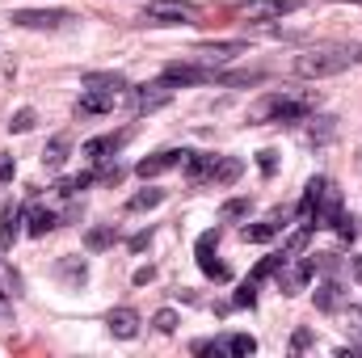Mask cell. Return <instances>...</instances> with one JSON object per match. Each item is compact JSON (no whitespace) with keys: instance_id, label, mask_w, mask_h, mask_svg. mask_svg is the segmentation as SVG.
Here are the masks:
<instances>
[{"instance_id":"obj_11","label":"cell","mask_w":362,"mask_h":358,"mask_svg":"<svg viewBox=\"0 0 362 358\" xmlns=\"http://www.w3.org/2000/svg\"><path fill=\"white\" fill-rule=\"evenodd\" d=\"M165 81L169 85H206V81H215V72L211 68H198V64H169L165 68Z\"/></svg>"},{"instance_id":"obj_36","label":"cell","mask_w":362,"mask_h":358,"mask_svg":"<svg viewBox=\"0 0 362 358\" xmlns=\"http://www.w3.org/2000/svg\"><path fill=\"white\" fill-rule=\"evenodd\" d=\"M152 278H156V270H152V266L135 270V282H139V287H144V282H152Z\"/></svg>"},{"instance_id":"obj_20","label":"cell","mask_w":362,"mask_h":358,"mask_svg":"<svg viewBox=\"0 0 362 358\" xmlns=\"http://www.w3.org/2000/svg\"><path fill=\"white\" fill-rule=\"evenodd\" d=\"M223 350H228V354H236V358H249V354H257V342H253L249 333H236V337H228V342H223Z\"/></svg>"},{"instance_id":"obj_18","label":"cell","mask_w":362,"mask_h":358,"mask_svg":"<svg viewBox=\"0 0 362 358\" xmlns=\"http://www.w3.org/2000/svg\"><path fill=\"white\" fill-rule=\"evenodd\" d=\"M245 51H249L245 42H206V47H198L202 59H232V55H245Z\"/></svg>"},{"instance_id":"obj_31","label":"cell","mask_w":362,"mask_h":358,"mask_svg":"<svg viewBox=\"0 0 362 358\" xmlns=\"http://www.w3.org/2000/svg\"><path fill=\"white\" fill-rule=\"evenodd\" d=\"M152 325H156L160 333H173V329H177V312H173V308H165V312H156V316H152Z\"/></svg>"},{"instance_id":"obj_2","label":"cell","mask_w":362,"mask_h":358,"mask_svg":"<svg viewBox=\"0 0 362 358\" xmlns=\"http://www.w3.org/2000/svg\"><path fill=\"white\" fill-rule=\"evenodd\" d=\"M350 64H354L350 51L329 47V51H308V55H299V59H295V72L308 76V81H320V76H337V72H346Z\"/></svg>"},{"instance_id":"obj_29","label":"cell","mask_w":362,"mask_h":358,"mask_svg":"<svg viewBox=\"0 0 362 358\" xmlns=\"http://www.w3.org/2000/svg\"><path fill=\"white\" fill-rule=\"evenodd\" d=\"M316 308H325V312L337 308V282H325V287L316 291Z\"/></svg>"},{"instance_id":"obj_26","label":"cell","mask_w":362,"mask_h":358,"mask_svg":"<svg viewBox=\"0 0 362 358\" xmlns=\"http://www.w3.org/2000/svg\"><path fill=\"white\" fill-rule=\"evenodd\" d=\"M34 122H38V114H34V110H17V114H13V122H8V131L25 135V131H34Z\"/></svg>"},{"instance_id":"obj_32","label":"cell","mask_w":362,"mask_h":358,"mask_svg":"<svg viewBox=\"0 0 362 358\" xmlns=\"http://www.w3.org/2000/svg\"><path fill=\"white\" fill-rule=\"evenodd\" d=\"M308 346H312V333H308V329H299V333L291 337V350L299 354V350H308Z\"/></svg>"},{"instance_id":"obj_12","label":"cell","mask_w":362,"mask_h":358,"mask_svg":"<svg viewBox=\"0 0 362 358\" xmlns=\"http://www.w3.org/2000/svg\"><path fill=\"white\" fill-rule=\"evenodd\" d=\"M21 224H25V211L17 202H4L0 207V245L4 249H13V241L21 236Z\"/></svg>"},{"instance_id":"obj_27","label":"cell","mask_w":362,"mask_h":358,"mask_svg":"<svg viewBox=\"0 0 362 358\" xmlns=\"http://www.w3.org/2000/svg\"><path fill=\"white\" fill-rule=\"evenodd\" d=\"M282 266H286V258H282V253H270V258H266L262 266L253 270V282H262V278H270L274 270H282Z\"/></svg>"},{"instance_id":"obj_24","label":"cell","mask_w":362,"mask_h":358,"mask_svg":"<svg viewBox=\"0 0 362 358\" xmlns=\"http://www.w3.org/2000/svg\"><path fill=\"white\" fill-rule=\"evenodd\" d=\"M110 241H114V228H93V232H85V249H93V253H101Z\"/></svg>"},{"instance_id":"obj_22","label":"cell","mask_w":362,"mask_h":358,"mask_svg":"<svg viewBox=\"0 0 362 358\" xmlns=\"http://www.w3.org/2000/svg\"><path fill=\"white\" fill-rule=\"evenodd\" d=\"M85 85H93V89H122L127 81H122L118 72H89V76H85Z\"/></svg>"},{"instance_id":"obj_15","label":"cell","mask_w":362,"mask_h":358,"mask_svg":"<svg viewBox=\"0 0 362 358\" xmlns=\"http://www.w3.org/2000/svg\"><path fill=\"white\" fill-rule=\"evenodd\" d=\"M278 228H282V215H270L266 224H245V228H240V236H245L249 245H266V241L278 236Z\"/></svg>"},{"instance_id":"obj_38","label":"cell","mask_w":362,"mask_h":358,"mask_svg":"<svg viewBox=\"0 0 362 358\" xmlns=\"http://www.w3.org/2000/svg\"><path fill=\"white\" fill-rule=\"evenodd\" d=\"M354 4H362V0H354Z\"/></svg>"},{"instance_id":"obj_34","label":"cell","mask_w":362,"mask_h":358,"mask_svg":"<svg viewBox=\"0 0 362 358\" xmlns=\"http://www.w3.org/2000/svg\"><path fill=\"white\" fill-rule=\"evenodd\" d=\"M257 165H262V173H274V165H278V161H274V152H262V156H257Z\"/></svg>"},{"instance_id":"obj_17","label":"cell","mask_w":362,"mask_h":358,"mask_svg":"<svg viewBox=\"0 0 362 358\" xmlns=\"http://www.w3.org/2000/svg\"><path fill=\"white\" fill-rule=\"evenodd\" d=\"M122 144H127V131H122V135H101V139H89V144H85V156H89V161H101L105 152H118Z\"/></svg>"},{"instance_id":"obj_30","label":"cell","mask_w":362,"mask_h":358,"mask_svg":"<svg viewBox=\"0 0 362 358\" xmlns=\"http://www.w3.org/2000/svg\"><path fill=\"white\" fill-rule=\"evenodd\" d=\"M232 304H236V308H253V304H257V282L249 278V282L236 291V299H232Z\"/></svg>"},{"instance_id":"obj_8","label":"cell","mask_w":362,"mask_h":358,"mask_svg":"<svg viewBox=\"0 0 362 358\" xmlns=\"http://www.w3.org/2000/svg\"><path fill=\"white\" fill-rule=\"evenodd\" d=\"M185 156L189 152H181V148H169V152H156V156H144L139 165H135V173L148 181V178H160V173H169V169H177L185 165Z\"/></svg>"},{"instance_id":"obj_3","label":"cell","mask_w":362,"mask_h":358,"mask_svg":"<svg viewBox=\"0 0 362 358\" xmlns=\"http://www.w3.org/2000/svg\"><path fill=\"white\" fill-rule=\"evenodd\" d=\"M189 17H194V4H185V0H152L144 8V21L148 25H181Z\"/></svg>"},{"instance_id":"obj_10","label":"cell","mask_w":362,"mask_h":358,"mask_svg":"<svg viewBox=\"0 0 362 358\" xmlns=\"http://www.w3.org/2000/svg\"><path fill=\"white\" fill-rule=\"evenodd\" d=\"M114 101H118V89H93V85H85L81 101H76V114H105V110H114Z\"/></svg>"},{"instance_id":"obj_35","label":"cell","mask_w":362,"mask_h":358,"mask_svg":"<svg viewBox=\"0 0 362 358\" xmlns=\"http://www.w3.org/2000/svg\"><path fill=\"white\" fill-rule=\"evenodd\" d=\"M148 241H152V232H139V236H131V249L139 253V249H148Z\"/></svg>"},{"instance_id":"obj_4","label":"cell","mask_w":362,"mask_h":358,"mask_svg":"<svg viewBox=\"0 0 362 358\" xmlns=\"http://www.w3.org/2000/svg\"><path fill=\"white\" fill-rule=\"evenodd\" d=\"M215 245H219V232H202V236H198V245H194V258H198V270H202L206 278L228 282V278H232V270L223 266V262H215Z\"/></svg>"},{"instance_id":"obj_1","label":"cell","mask_w":362,"mask_h":358,"mask_svg":"<svg viewBox=\"0 0 362 358\" xmlns=\"http://www.w3.org/2000/svg\"><path fill=\"white\" fill-rule=\"evenodd\" d=\"M312 105H316V97H286V93H270V97H262L253 110H249V122H295V118H303V114H312Z\"/></svg>"},{"instance_id":"obj_37","label":"cell","mask_w":362,"mask_h":358,"mask_svg":"<svg viewBox=\"0 0 362 358\" xmlns=\"http://www.w3.org/2000/svg\"><path fill=\"white\" fill-rule=\"evenodd\" d=\"M354 278L362 282V258H354Z\"/></svg>"},{"instance_id":"obj_33","label":"cell","mask_w":362,"mask_h":358,"mask_svg":"<svg viewBox=\"0 0 362 358\" xmlns=\"http://www.w3.org/2000/svg\"><path fill=\"white\" fill-rule=\"evenodd\" d=\"M13 173H17V161L13 156H0V181H13Z\"/></svg>"},{"instance_id":"obj_9","label":"cell","mask_w":362,"mask_h":358,"mask_svg":"<svg viewBox=\"0 0 362 358\" xmlns=\"http://www.w3.org/2000/svg\"><path fill=\"white\" fill-rule=\"evenodd\" d=\"M316 274V258H295V266L286 270L282 266V274H278V287H282V295H299L303 287H308V278Z\"/></svg>"},{"instance_id":"obj_19","label":"cell","mask_w":362,"mask_h":358,"mask_svg":"<svg viewBox=\"0 0 362 358\" xmlns=\"http://www.w3.org/2000/svg\"><path fill=\"white\" fill-rule=\"evenodd\" d=\"M68 148H72V144H68V135L51 139V144H47V152H42V165H47V169H59V165L68 161Z\"/></svg>"},{"instance_id":"obj_6","label":"cell","mask_w":362,"mask_h":358,"mask_svg":"<svg viewBox=\"0 0 362 358\" xmlns=\"http://www.w3.org/2000/svg\"><path fill=\"white\" fill-rule=\"evenodd\" d=\"M303 0H249V4H240V17L245 21H274V17H286V13H295Z\"/></svg>"},{"instance_id":"obj_21","label":"cell","mask_w":362,"mask_h":358,"mask_svg":"<svg viewBox=\"0 0 362 358\" xmlns=\"http://www.w3.org/2000/svg\"><path fill=\"white\" fill-rule=\"evenodd\" d=\"M59 274H64L72 287H81V282L89 278V270H85V262H81V258H64V262H59Z\"/></svg>"},{"instance_id":"obj_5","label":"cell","mask_w":362,"mask_h":358,"mask_svg":"<svg viewBox=\"0 0 362 358\" xmlns=\"http://www.w3.org/2000/svg\"><path fill=\"white\" fill-rule=\"evenodd\" d=\"M64 21H72L68 8H17L13 13V25H21V30H55Z\"/></svg>"},{"instance_id":"obj_13","label":"cell","mask_w":362,"mask_h":358,"mask_svg":"<svg viewBox=\"0 0 362 358\" xmlns=\"http://www.w3.org/2000/svg\"><path fill=\"white\" fill-rule=\"evenodd\" d=\"M245 173V165L236 156H211V173H206V185H232V181Z\"/></svg>"},{"instance_id":"obj_7","label":"cell","mask_w":362,"mask_h":358,"mask_svg":"<svg viewBox=\"0 0 362 358\" xmlns=\"http://www.w3.org/2000/svg\"><path fill=\"white\" fill-rule=\"evenodd\" d=\"M173 89H177V85H169L165 76H160L156 85H144V89H135V97H131V101H135V114H152V110L169 105V101H173Z\"/></svg>"},{"instance_id":"obj_23","label":"cell","mask_w":362,"mask_h":358,"mask_svg":"<svg viewBox=\"0 0 362 358\" xmlns=\"http://www.w3.org/2000/svg\"><path fill=\"white\" fill-rule=\"evenodd\" d=\"M160 202H165V190H144V194H135L127 207H131V211H148V207H160Z\"/></svg>"},{"instance_id":"obj_28","label":"cell","mask_w":362,"mask_h":358,"mask_svg":"<svg viewBox=\"0 0 362 358\" xmlns=\"http://www.w3.org/2000/svg\"><path fill=\"white\" fill-rule=\"evenodd\" d=\"M249 215V198H232V202H223V211H219V219H245Z\"/></svg>"},{"instance_id":"obj_16","label":"cell","mask_w":362,"mask_h":358,"mask_svg":"<svg viewBox=\"0 0 362 358\" xmlns=\"http://www.w3.org/2000/svg\"><path fill=\"white\" fill-rule=\"evenodd\" d=\"M55 224H59V219H55V211H47V207H30V211H25V232H30V236H47Z\"/></svg>"},{"instance_id":"obj_25","label":"cell","mask_w":362,"mask_h":358,"mask_svg":"<svg viewBox=\"0 0 362 358\" xmlns=\"http://www.w3.org/2000/svg\"><path fill=\"white\" fill-rule=\"evenodd\" d=\"M215 81H219V85H257L262 72H219Z\"/></svg>"},{"instance_id":"obj_14","label":"cell","mask_w":362,"mask_h":358,"mask_svg":"<svg viewBox=\"0 0 362 358\" xmlns=\"http://www.w3.org/2000/svg\"><path fill=\"white\" fill-rule=\"evenodd\" d=\"M105 325H110V333L122 337V342H131V337L139 333V316H135L131 308H114V312L105 316Z\"/></svg>"}]
</instances>
